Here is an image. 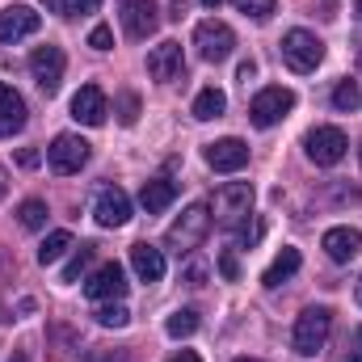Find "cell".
<instances>
[{
  "label": "cell",
  "instance_id": "obj_1",
  "mask_svg": "<svg viewBox=\"0 0 362 362\" xmlns=\"http://www.w3.org/2000/svg\"><path fill=\"white\" fill-rule=\"evenodd\" d=\"M329 329H333V312H329V308H308V312L295 320V333H291L295 354H303V358L320 354L325 341H329Z\"/></svg>",
  "mask_w": 362,
  "mask_h": 362
},
{
  "label": "cell",
  "instance_id": "obj_2",
  "mask_svg": "<svg viewBox=\"0 0 362 362\" xmlns=\"http://www.w3.org/2000/svg\"><path fill=\"white\" fill-rule=\"evenodd\" d=\"M211 211H215V219H219L223 228L245 223V219L253 215V185H249V181H228V185H219Z\"/></svg>",
  "mask_w": 362,
  "mask_h": 362
},
{
  "label": "cell",
  "instance_id": "obj_3",
  "mask_svg": "<svg viewBox=\"0 0 362 362\" xmlns=\"http://www.w3.org/2000/svg\"><path fill=\"white\" fill-rule=\"evenodd\" d=\"M206 228H211V206H206V202H194V206L181 211V219L165 232V245L177 249V253H189V249L206 236Z\"/></svg>",
  "mask_w": 362,
  "mask_h": 362
},
{
  "label": "cell",
  "instance_id": "obj_4",
  "mask_svg": "<svg viewBox=\"0 0 362 362\" xmlns=\"http://www.w3.org/2000/svg\"><path fill=\"white\" fill-rule=\"evenodd\" d=\"M282 59H286L291 72H316L320 59H325V42L312 30H291L282 38Z\"/></svg>",
  "mask_w": 362,
  "mask_h": 362
},
{
  "label": "cell",
  "instance_id": "obj_5",
  "mask_svg": "<svg viewBox=\"0 0 362 362\" xmlns=\"http://www.w3.org/2000/svg\"><path fill=\"white\" fill-rule=\"evenodd\" d=\"M303 152H308L312 165L329 169V165H337V160L350 152V139H346V131H337V127H316V131L303 135Z\"/></svg>",
  "mask_w": 362,
  "mask_h": 362
},
{
  "label": "cell",
  "instance_id": "obj_6",
  "mask_svg": "<svg viewBox=\"0 0 362 362\" xmlns=\"http://www.w3.org/2000/svg\"><path fill=\"white\" fill-rule=\"evenodd\" d=\"M295 110V93L282 89V85H270V89H262L253 101H249V118H253V127H274V122H282L286 114Z\"/></svg>",
  "mask_w": 362,
  "mask_h": 362
},
{
  "label": "cell",
  "instance_id": "obj_7",
  "mask_svg": "<svg viewBox=\"0 0 362 362\" xmlns=\"http://www.w3.org/2000/svg\"><path fill=\"white\" fill-rule=\"evenodd\" d=\"M194 47H198V55L206 59V64H219V59H228L232 51H236V34H232V25H223V21H198V30H194Z\"/></svg>",
  "mask_w": 362,
  "mask_h": 362
},
{
  "label": "cell",
  "instance_id": "obj_8",
  "mask_svg": "<svg viewBox=\"0 0 362 362\" xmlns=\"http://www.w3.org/2000/svg\"><path fill=\"white\" fill-rule=\"evenodd\" d=\"M64 68H68V55H64V47H55V42H47V47H38V51L30 55V72H34L38 89L47 93V97L64 85Z\"/></svg>",
  "mask_w": 362,
  "mask_h": 362
},
{
  "label": "cell",
  "instance_id": "obj_9",
  "mask_svg": "<svg viewBox=\"0 0 362 362\" xmlns=\"http://www.w3.org/2000/svg\"><path fill=\"white\" fill-rule=\"evenodd\" d=\"M47 165L55 169V173H81L85 165H89V144L81 139V135H55L51 139V148H47Z\"/></svg>",
  "mask_w": 362,
  "mask_h": 362
},
{
  "label": "cell",
  "instance_id": "obj_10",
  "mask_svg": "<svg viewBox=\"0 0 362 362\" xmlns=\"http://www.w3.org/2000/svg\"><path fill=\"white\" fill-rule=\"evenodd\" d=\"M93 219H97L101 228H122V223L131 219V198H127V189L101 185L97 198H93Z\"/></svg>",
  "mask_w": 362,
  "mask_h": 362
},
{
  "label": "cell",
  "instance_id": "obj_11",
  "mask_svg": "<svg viewBox=\"0 0 362 362\" xmlns=\"http://www.w3.org/2000/svg\"><path fill=\"white\" fill-rule=\"evenodd\" d=\"M118 17H122L127 38H148V34H156V25H160L156 0H122V4H118Z\"/></svg>",
  "mask_w": 362,
  "mask_h": 362
},
{
  "label": "cell",
  "instance_id": "obj_12",
  "mask_svg": "<svg viewBox=\"0 0 362 362\" xmlns=\"http://www.w3.org/2000/svg\"><path fill=\"white\" fill-rule=\"evenodd\" d=\"M85 295L93 303H105V299H122L127 295V270L118 262H105L101 270H93L85 278Z\"/></svg>",
  "mask_w": 362,
  "mask_h": 362
},
{
  "label": "cell",
  "instance_id": "obj_13",
  "mask_svg": "<svg viewBox=\"0 0 362 362\" xmlns=\"http://www.w3.org/2000/svg\"><path fill=\"white\" fill-rule=\"evenodd\" d=\"M181 72H185V55H181V42H160V47H152L148 51V76L152 81H160V85H173L181 81Z\"/></svg>",
  "mask_w": 362,
  "mask_h": 362
},
{
  "label": "cell",
  "instance_id": "obj_14",
  "mask_svg": "<svg viewBox=\"0 0 362 362\" xmlns=\"http://www.w3.org/2000/svg\"><path fill=\"white\" fill-rule=\"evenodd\" d=\"M206 165L215 169V173H240L245 165H249V144L245 139H215V144H206Z\"/></svg>",
  "mask_w": 362,
  "mask_h": 362
},
{
  "label": "cell",
  "instance_id": "obj_15",
  "mask_svg": "<svg viewBox=\"0 0 362 362\" xmlns=\"http://www.w3.org/2000/svg\"><path fill=\"white\" fill-rule=\"evenodd\" d=\"M38 25H42V17H38L30 4H8V8H0V42L30 38Z\"/></svg>",
  "mask_w": 362,
  "mask_h": 362
},
{
  "label": "cell",
  "instance_id": "obj_16",
  "mask_svg": "<svg viewBox=\"0 0 362 362\" xmlns=\"http://www.w3.org/2000/svg\"><path fill=\"white\" fill-rule=\"evenodd\" d=\"M105 114H110V101H105L101 85H81V93L72 97V118L85 127H101Z\"/></svg>",
  "mask_w": 362,
  "mask_h": 362
},
{
  "label": "cell",
  "instance_id": "obj_17",
  "mask_svg": "<svg viewBox=\"0 0 362 362\" xmlns=\"http://www.w3.org/2000/svg\"><path fill=\"white\" fill-rule=\"evenodd\" d=\"M320 245H325L329 262H350V257L362 249V232L358 228H329Z\"/></svg>",
  "mask_w": 362,
  "mask_h": 362
},
{
  "label": "cell",
  "instance_id": "obj_18",
  "mask_svg": "<svg viewBox=\"0 0 362 362\" xmlns=\"http://www.w3.org/2000/svg\"><path fill=\"white\" fill-rule=\"evenodd\" d=\"M21 127H25V101H21V93L0 85V139L17 135Z\"/></svg>",
  "mask_w": 362,
  "mask_h": 362
},
{
  "label": "cell",
  "instance_id": "obj_19",
  "mask_svg": "<svg viewBox=\"0 0 362 362\" xmlns=\"http://www.w3.org/2000/svg\"><path fill=\"white\" fill-rule=\"evenodd\" d=\"M173 198H177V181L173 177H152V181H144V189H139V206L148 215H160L165 206H173Z\"/></svg>",
  "mask_w": 362,
  "mask_h": 362
},
{
  "label": "cell",
  "instance_id": "obj_20",
  "mask_svg": "<svg viewBox=\"0 0 362 362\" xmlns=\"http://www.w3.org/2000/svg\"><path fill=\"white\" fill-rule=\"evenodd\" d=\"M131 270L139 274L144 282H160L165 278V253L156 245H135L131 249Z\"/></svg>",
  "mask_w": 362,
  "mask_h": 362
},
{
  "label": "cell",
  "instance_id": "obj_21",
  "mask_svg": "<svg viewBox=\"0 0 362 362\" xmlns=\"http://www.w3.org/2000/svg\"><path fill=\"white\" fill-rule=\"evenodd\" d=\"M299 262H303V257H299V249H282V253L270 262V270L262 274V282H266V286H282L291 274L299 270Z\"/></svg>",
  "mask_w": 362,
  "mask_h": 362
},
{
  "label": "cell",
  "instance_id": "obj_22",
  "mask_svg": "<svg viewBox=\"0 0 362 362\" xmlns=\"http://www.w3.org/2000/svg\"><path fill=\"white\" fill-rule=\"evenodd\" d=\"M223 110H228V97H223V89H215V85L194 97V118H198V122H211V118H219Z\"/></svg>",
  "mask_w": 362,
  "mask_h": 362
},
{
  "label": "cell",
  "instance_id": "obj_23",
  "mask_svg": "<svg viewBox=\"0 0 362 362\" xmlns=\"http://www.w3.org/2000/svg\"><path fill=\"white\" fill-rule=\"evenodd\" d=\"M68 249H72V232H64V228H59V232H51V236L42 240V249H38V262H42V266H55V262H59Z\"/></svg>",
  "mask_w": 362,
  "mask_h": 362
},
{
  "label": "cell",
  "instance_id": "obj_24",
  "mask_svg": "<svg viewBox=\"0 0 362 362\" xmlns=\"http://www.w3.org/2000/svg\"><path fill=\"white\" fill-rule=\"evenodd\" d=\"M17 219H21V228H30V232L47 228V202H42V198H25V202L17 206Z\"/></svg>",
  "mask_w": 362,
  "mask_h": 362
},
{
  "label": "cell",
  "instance_id": "obj_25",
  "mask_svg": "<svg viewBox=\"0 0 362 362\" xmlns=\"http://www.w3.org/2000/svg\"><path fill=\"white\" fill-rule=\"evenodd\" d=\"M93 316H97V325H105V329H127V325H131V312H127V303H118V299H114V303H101Z\"/></svg>",
  "mask_w": 362,
  "mask_h": 362
},
{
  "label": "cell",
  "instance_id": "obj_26",
  "mask_svg": "<svg viewBox=\"0 0 362 362\" xmlns=\"http://www.w3.org/2000/svg\"><path fill=\"white\" fill-rule=\"evenodd\" d=\"M194 329H198V312H194V308L173 312V316H169V325H165V333H169V337H189Z\"/></svg>",
  "mask_w": 362,
  "mask_h": 362
},
{
  "label": "cell",
  "instance_id": "obj_27",
  "mask_svg": "<svg viewBox=\"0 0 362 362\" xmlns=\"http://www.w3.org/2000/svg\"><path fill=\"white\" fill-rule=\"evenodd\" d=\"M333 105H337L341 114H354V110L362 105V93H358V85H354V81H341V85L333 89Z\"/></svg>",
  "mask_w": 362,
  "mask_h": 362
},
{
  "label": "cell",
  "instance_id": "obj_28",
  "mask_svg": "<svg viewBox=\"0 0 362 362\" xmlns=\"http://www.w3.org/2000/svg\"><path fill=\"white\" fill-rule=\"evenodd\" d=\"M93 253H97V245H81L76 253H72V262L64 266V282H76L81 274L89 270V262H93Z\"/></svg>",
  "mask_w": 362,
  "mask_h": 362
},
{
  "label": "cell",
  "instance_id": "obj_29",
  "mask_svg": "<svg viewBox=\"0 0 362 362\" xmlns=\"http://www.w3.org/2000/svg\"><path fill=\"white\" fill-rule=\"evenodd\" d=\"M232 4H236L245 17H253V21H270V17H274V4H278V0H232Z\"/></svg>",
  "mask_w": 362,
  "mask_h": 362
},
{
  "label": "cell",
  "instance_id": "obj_30",
  "mask_svg": "<svg viewBox=\"0 0 362 362\" xmlns=\"http://www.w3.org/2000/svg\"><path fill=\"white\" fill-rule=\"evenodd\" d=\"M89 47L93 51H110V47H114V30H110V25H93Z\"/></svg>",
  "mask_w": 362,
  "mask_h": 362
},
{
  "label": "cell",
  "instance_id": "obj_31",
  "mask_svg": "<svg viewBox=\"0 0 362 362\" xmlns=\"http://www.w3.org/2000/svg\"><path fill=\"white\" fill-rule=\"evenodd\" d=\"M118 118H122V127H131V122H135V118H139V101H135V97H131V93H127V97H122V114H118Z\"/></svg>",
  "mask_w": 362,
  "mask_h": 362
},
{
  "label": "cell",
  "instance_id": "obj_32",
  "mask_svg": "<svg viewBox=\"0 0 362 362\" xmlns=\"http://www.w3.org/2000/svg\"><path fill=\"white\" fill-rule=\"evenodd\" d=\"M219 274H223L228 282H236V278H240V266H236V257H232V253H223V257H219Z\"/></svg>",
  "mask_w": 362,
  "mask_h": 362
},
{
  "label": "cell",
  "instance_id": "obj_33",
  "mask_svg": "<svg viewBox=\"0 0 362 362\" xmlns=\"http://www.w3.org/2000/svg\"><path fill=\"white\" fill-rule=\"evenodd\" d=\"M236 76H240V81H245V85H249V81H253V76H257V64H253V59H245V64H240V72H236Z\"/></svg>",
  "mask_w": 362,
  "mask_h": 362
},
{
  "label": "cell",
  "instance_id": "obj_34",
  "mask_svg": "<svg viewBox=\"0 0 362 362\" xmlns=\"http://www.w3.org/2000/svg\"><path fill=\"white\" fill-rule=\"evenodd\" d=\"M42 4H47V8H51V13H64V17H68V13H72V0H42Z\"/></svg>",
  "mask_w": 362,
  "mask_h": 362
},
{
  "label": "cell",
  "instance_id": "obj_35",
  "mask_svg": "<svg viewBox=\"0 0 362 362\" xmlns=\"http://www.w3.org/2000/svg\"><path fill=\"white\" fill-rule=\"evenodd\" d=\"M185 278H189V286H202L206 270H202V266H189V270H185Z\"/></svg>",
  "mask_w": 362,
  "mask_h": 362
},
{
  "label": "cell",
  "instance_id": "obj_36",
  "mask_svg": "<svg viewBox=\"0 0 362 362\" xmlns=\"http://www.w3.org/2000/svg\"><path fill=\"white\" fill-rule=\"evenodd\" d=\"M101 0H72V13H93Z\"/></svg>",
  "mask_w": 362,
  "mask_h": 362
},
{
  "label": "cell",
  "instance_id": "obj_37",
  "mask_svg": "<svg viewBox=\"0 0 362 362\" xmlns=\"http://www.w3.org/2000/svg\"><path fill=\"white\" fill-rule=\"evenodd\" d=\"M17 160H21V165H25V169H34V165H38V152H34V148H25V152H21V156H17Z\"/></svg>",
  "mask_w": 362,
  "mask_h": 362
},
{
  "label": "cell",
  "instance_id": "obj_38",
  "mask_svg": "<svg viewBox=\"0 0 362 362\" xmlns=\"http://www.w3.org/2000/svg\"><path fill=\"white\" fill-rule=\"evenodd\" d=\"M165 362H202L194 350H181V354H173V358H165Z\"/></svg>",
  "mask_w": 362,
  "mask_h": 362
},
{
  "label": "cell",
  "instance_id": "obj_39",
  "mask_svg": "<svg viewBox=\"0 0 362 362\" xmlns=\"http://www.w3.org/2000/svg\"><path fill=\"white\" fill-rule=\"evenodd\" d=\"M4 194H8V173L0 169V198H4Z\"/></svg>",
  "mask_w": 362,
  "mask_h": 362
},
{
  "label": "cell",
  "instance_id": "obj_40",
  "mask_svg": "<svg viewBox=\"0 0 362 362\" xmlns=\"http://www.w3.org/2000/svg\"><path fill=\"white\" fill-rule=\"evenodd\" d=\"M202 4H206V8H219V0H202Z\"/></svg>",
  "mask_w": 362,
  "mask_h": 362
},
{
  "label": "cell",
  "instance_id": "obj_41",
  "mask_svg": "<svg viewBox=\"0 0 362 362\" xmlns=\"http://www.w3.org/2000/svg\"><path fill=\"white\" fill-rule=\"evenodd\" d=\"M346 362H362V354H350V358H346Z\"/></svg>",
  "mask_w": 362,
  "mask_h": 362
},
{
  "label": "cell",
  "instance_id": "obj_42",
  "mask_svg": "<svg viewBox=\"0 0 362 362\" xmlns=\"http://www.w3.org/2000/svg\"><path fill=\"white\" fill-rule=\"evenodd\" d=\"M236 362H262V358H236Z\"/></svg>",
  "mask_w": 362,
  "mask_h": 362
},
{
  "label": "cell",
  "instance_id": "obj_43",
  "mask_svg": "<svg viewBox=\"0 0 362 362\" xmlns=\"http://www.w3.org/2000/svg\"><path fill=\"white\" fill-rule=\"evenodd\" d=\"M358 303H362V278H358Z\"/></svg>",
  "mask_w": 362,
  "mask_h": 362
},
{
  "label": "cell",
  "instance_id": "obj_44",
  "mask_svg": "<svg viewBox=\"0 0 362 362\" xmlns=\"http://www.w3.org/2000/svg\"><path fill=\"white\" fill-rule=\"evenodd\" d=\"M358 350H362V329H358Z\"/></svg>",
  "mask_w": 362,
  "mask_h": 362
},
{
  "label": "cell",
  "instance_id": "obj_45",
  "mask_svg": "<svg viewBox=\"0 0 362 362\" xmlns=\"http://www.w3.org/2000/svg\"><path fill=\"white\" fill-rule=\"evenodd\" d=\"M13 362H25V358H21V354H17V358H13Z\"/></svg>",
  "mask_w": 362,
  "mask_h": 362
},
{
  "label": "cell",
  "instance_id": "obj_46",
  "mask_svg": "<svg viewBox=\"0 0 362 362\" xmlns=\"http://www.w3.org/2000/svg\"><path fill=\"white\" fill-rule=\"evenodd\" d=\"M0 320H4V308H0Z\"/></svg>",
  "mask_w": 362,
  "mask_h": 362
},
{
  "label": "cell",
  "instance_id": "obj_47",
  "mask_svg": "<svg viewBox=\"0 0 362 362\" xmlns=\"http://www.w3.org/2000/svg\"><path fill=\"white\" fill-rule=\"evenodd\" d=\"M358 13H362V0H358Z\"/></svg>",
  "mask_w": 362,
  "mask_h": 362
},
{
  "label": "cell",
  "instance_id": "obj_48",
  "mask_svg": "<svg viewBox=\"0 0 362 362\" xmlns=\"http://www.w3.org/2000/svg\"><path fill=\"white\" fill-rule=\"evenodd\" d=\"M358 156H362V148H358Z\"/></svg>",
  "mask_w": 362,
  "mask_h": 362
}]
</instances>
